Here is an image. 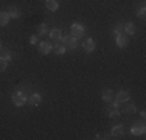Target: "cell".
<instances>
[{
	"label": "cell",
	"mask_w": 146,
	"mask_h": 140,
	"mask_svg": "<svg viewBox=\"0 0 146 140\" xmlns=\"http://www.w3.org/2000/svg\"><path fill=\"white\" fill-rule=\"evenodd\" d=\"M110 135H112L113 139H121V137L124 135V128H123L121 125H117L115 128L110 131Z\"/></svg>",
	"instance_id": "cell-9"
},
{
	"label": "cell",
	"mask_w": 146,
	"mask_h": 140,
	"mask_svg": "<svg viewBox=\"0 0 146 140\" xmlns=\"http://www.w3.org/2000/svg\"><path fill=\"white\" fill-rule=\"evenodd\" d=\"M140 117H141V118L146 117V112H145V111H140Z\"/></svg>",
	"instance_id": "cell-26"
},
{
	"label": "cell",
	"mask_w": 146,
	"mask_h": 140,
	"mask_svg": "<svg viewBox=\"0 0 146 140\" xmlns=\"http://www.w3.org/2000/svg\"><path fill=\"white\" fill-rule=\"evenodd\" d=\"M6 13H8L9 17H13V19H19V17H20V9L19 8H14V6H11V8H9Z\"/></svg>",
	"instance_id": "cell-18"
},
{
	"label": "cell",
	"mask_w": 146,
	"mask_h": 140,
	"mask_svg": "<svg viewBox=\"0 0 146 140\" xmlns=\"http://www.w3.org/2000/svg\"><path fill=\"white\" fill-rule=\"evenodd\" d=\"M13 104L17 107H22L23 104L28 101V97H27V89L23 90V89H19V90H16L14 93H13Z\"/></svg>",
	"instance_id": "cell-1"
},
{
	"label": "cell",
	"mask_w": 146,
	"mask_h": 140,
	"mask_svg": "<svg viewBox=\"0 0 146 140\" xmlns=\"http://www.w3.org/2000/svg\"><path fill=\"white\" fill-rule=\"evenodd\" d=\"M115 44L120 48H124V47H127V44H129V39L126 37L124 33H121V34H118V36H115Z\"/></svg>",
	"instance_id": "cell-7"
},
{
	"label": "cell",
	"mask_w": 146,
	"mask_h": 140,
	"mask_svg": "<svg viewBox=\"0 0 146 140\" xmlns=\"http://www.w3.org/2000/svg\"><path fill=\"white\" fill-rule=\"evenodd\" d=\"M62 44L65 45V48L70 51H75L78 48V39L73 37L72 34H67V36H62Z\"/></svg>",
	"instance_id": "cell-3"
},
{
	"label": "cell",
	"mask_w": 146,
	"mask_h": 140,
	"mask_svg": "<svg viewBox=\"0 0 146 140\" xmlns=\"http://www.w3.org/2000/svg\"><path fill=\"white\" fill-rule=\"evenodd\" d=\"M124 33L123 31V23H117V27L113 28V36H118V34Z\"/></svg>",
	"instance_id": "cell-21"
},
{
	"label": "cell",
	"mask_w": 146,
	"mask_h": 140,
	"mask_svg": "<svg viewBox=\"0 0 146 140\" xmlns=\"http://www.w3.org/2000/svg\"><path fill=\"white\" fill-rule=\"evenodd\" d=\"M109 117L110 118H120L121 112L118 111V107H109Z\"/></svg>",
	"instance_id": "cell-19"
},
{
	"label": "cell",
	"mask_w": 146,
	"mask_h": 140,
	"mask_svg": "<svg viewBox=\"0 0 146 140\" xmlns=\"http://www.w3.org/2000/svg\"><path fill=\"white\" fill-rule=\"evenodd\" d=\"M30 44H37V34H33V36H30Z\"/></svg>",
	"instance_id": "cell-25"
},
{
	"label": "cell",
	"mask_w": 146,
	"mask_h": 140,
	"mask_svg": "<svg viewBox=\"0 0 146 140\" xmlns=\"http://www.w3.org/2000/svg\"><path fill=\"white\" fill-rule=\"evenodd\" d=\"M9 14L6 11H0V27H6L9 23Z\"/></svg>",
	"instance_id": "cell-13"
},
{
	"label": "cell",
	"mask_w": 146,
	"mask_h": 140,
	"mask_svg": "<svg viewBox=\"0 0 146 140\" xmlns=\"http://www.w3.org/2000/svg\"><path fill=\"white\" fill-rule=\"evenodd\" d=\"M0 58H3L5 61L9 62L13 58H14V55H13L9 50H6V48H2V47H0Z\"/></svg>",
	"instance_id": "cell-12"
},
{
	"label": "cell",
	"mask_w": 146,
	"mask_h": 140,
	"mask_svg": "<svg viewBox=\"0 0 146 140\" xmlns=\"http://www.w3.org/2000/svg\"><path fill=\"white\" fill-rule=\"evenodd\" d=\"M6 65H8V61H5L3 58H0V72H3V70L6 69Z\"/></svg>",
	"instance_id": "cell-24"
},
{
	"label": "cell",
	"mask_w": 146,
	"mask_h": 140,
	"mask_svg": "<svg viewBox=\"0 0 146 140\" xmlns=\"http://www.w3.org/2000/svg\"><path fill=\"white\" fill-rule=\"evenodd\" d=\"M137 14H138V17H141V19H143V17H145V14H146V8H145V5H141L140 8H138Z\"/></svg>",
	"instance_id": "cell-23"
},
{
	"label": "cell",
	"mask_w": 146,
	"mask_h": 140,
	"mask_svg": "<svg viewBox=\"0 0 146 140\" xmlns=\"http://www.w3.org/2000/svg\"><path fill=\"white\" fill-rule=\"evenodd\" d=\"M129 98H131V95H129V92H127V90H120V92L117 93V97H115V101L112 103V107H118L120 104L127 103V101H129Z\"/></svg>",
	"instance_id": "cell-4"
},
{
	"label": "cell",
	"mask_w": 146,
	"mask_h": 140,
	"mask_svg": "<svg viewBox=\"0 0 146 140\" xmlns=\"http://www.w3.org/2000/svg\"><path fill=\"white\" fill-rule=\"evenodd\" d=\"M101 97H103V100L106 101V103H109V101H112L113 93H112V90H110V89H103L101 90Z\"/></svg>",
	"instance_id": "cell-14"
},
{
	"label": "cell",
	"mask_w": 146,
	"mask_h": 140,
	"mask_svg": "<svg viewBox=\"0 0 146 140\" xmlns=\"http://www.w3.org/2000/svg\"><path fill=\"white\" fill-rule=\"evenodd\" d=\"M82 47H84V50L87 51V53H92V51L95 50L96 44H95V41H93V39H90V37H87V39L84 41V44H82Z\"/></svg>",
	"instance_id": "cell-10"
},
{
	"label": "cell",
	"mask_w": 146,
	"mask_h": 140,
	"mask_svg": "<svg viewBox=\"0 0 146 140\" xmlns=\"http://www.w3.org/2000/svg\"><path fill=\"white\" fill-rule=\"evenodd\" d=\"M123 31H124V34H129V36H132V34H135V25L132 22L123 23Z\"/></svg>",
	"instance_id": "cell-11"
},
{
	"label": "cell",
	"mask_w": 146,
	"mask_h": 140,
	"mask_svg": "<svg viewBox=\"0 0 146 140\" xmlns=\"http://www.w3.org/2000/svg\"><path fill=\"white\" fill-rule=\"evenodd\" d=\"M53 48H54V53H56V55H59V56H61V55H64L65 51H67V48H65V45H64V44H61V45H56V47H53Z\"/></svg>",
	"instance_id": "cell-20"
},
{
	"label": "cell",
	"mask_w": 146,
	"mask_h": 140,
	"mask_svg": "<svg viewBox=\"0 0 146 140\" xmlns=\"http://www.w3.org/2000/svg\"><path fill=\"white\" fill-rule=\"evenodd\" d=\"M132 135H143L146 132V126L143 121H138V123H134V126L131 128Z\"/></svg>",
	"instance_id": "cell-5"
},
{
	"label": "cell",
	"mask_w": 146,
	"mask_h": 140,
	"mask_svg": "<svg viewBox=\"0 0 146 140\" xmlns=\"http://www.w3.org/2000/svg\"><path fill=\"white\" fill-rule=\"evenodd\" d=\"M27 103H28L30 106H39V104L42 103V95H40V93H37V92L31 93V97L28 98V101H27Z\"/></svg>",
	"instance_id": "cell-6"
},
{
	"label": "cell",
	"mask_w": 146,
	"mask_h": 140,
	"mask_svg": "<svg viewBox=\"0 0 146 140\" xmlns=\"http://www.w3.org/2000/svg\"><path fill=\"white\" fill-rule=\"evenodd\" d=\"M48 36H50L53 41H58V39H61V37H62V31L59 30V28H54V30H51L50 33H48Z\"/></svg>",
	"instance_id": "cell-15"
},
{
	"label": "cell",
	"mask_w": 146,
	"mask_h": 140,
	"mask_svg": "<svg viewBox=\"0 0 146 140\" xmlns=\"http://www.w3.org/2000/svg\"><path fill=\"white\" fill-rule=\"evenodd\" d=\"M70 34L73 37H76V39H81V37H84V34H86V28L82 23H79V22H75V23H72V27H70Z\"/></svg>",
	"instance_id": "cell-2"
},
{
	"label": "cell",
	"mask_w": 146,
	"mask_h": 140,
	"mask_svg": "<svg viewBox=\"0 0 146 140\" xmlns=\"http://www.w3.org/2000/svg\"><path fill=\"white\" fill-rule=\"evenodd\" d=\"M45 5H47V8L50 9V11H56V9L59 8L58 0H47V2H45Z\"/></svg>",
	"instance_id": "cell-17"
},
{
	"label": "cell",
	"mask_w": 146,
	"mask_h": 140,
	"mask_svg": "<svg viewBox=\"0 0 146 140\" xmlns=\"http://www.w3.org/2000/svg\"><path fill=\"white\" fill-rule=\"evenodd\" d=\"M95 139H98V140H100V139H106V137H103V135H100V134H96V135H95Z\"/></svg>",
	"instance_id": "cell-27"
},
{
	"label": "cell",
	"mask_w": 146,
	"mask_h": 140,
	"mask_svg": "<svg viewBox=\"0 0 146 140\" xmlns=\"http://www.w3.org/2000/svg\"><path fill=\"white\" fill-rule=\"evenodd\" d=\"M48 33H50V31H48L47 23H40V25L37 27V36H47Z\"/></svg>",
	"instance_id": "cell-16"
},
{
	"label": "cell",
	"mask_w": 146,
	"mask_h": 140,
	"mask_svg": "<svg viewBox=\"0 0 146 140\" xmlns=\"http://www.w3.org/2000/svg\"><path fill=\"white\" fill-rule=\"evenodd\" d=\"M0 47H2V42H0Z\"/></svg>",
	"instance_id": "cell-28"
},
{
	"label": "cell",
	"mask_w": 146,
	"mask_h": 140,
	"mask_svg": "<svg viewBox=\"0 0 146 140\" xmlns=\"http://www.w3.org/2000/svg\"><path fill=\"white\" fill-rule=\"evenodd\" d=\"M39 51L42 55H48L50 51H53V44H50L48 41H44L39 44Z\"/></svg>",
	"instance_id": "cell-8"
},
{
	"label": "cell",
	"mask_w": 146,
	"mask_h": 140,
	"mask_svg": "<svg viewBox=\"0 0 146 140\" xmlns=\"http://www.w3.org/2000/svg\"><path fill=\"white\" fill-rule=\"evenodd\" d=\"M124 112H127V114H135V112H137V107L134 106V104H127L126 106V109H124Z\"/></svg>",
	"instance_id": "cell-22"
}]
</instances>
